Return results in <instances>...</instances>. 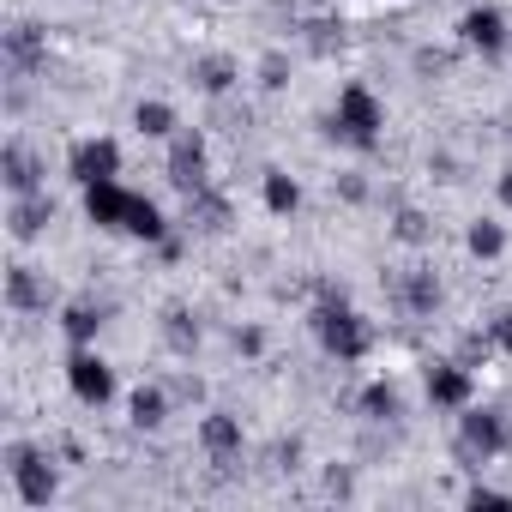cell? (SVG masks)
Masks as SVG:
<instances>
[{"label": "cell", "instance_id": "cell-1", "mask_svg": "<svg viewBox=\"0 0 512 512\" xmlns=\"http://www.w3.org/2000/svg\"><path fill=\"white\" fill-rule=\"evenodd\" d=\"M326 133L344 139L350 151H374L380 133H386V103H380L368 85H344V91H338V109H332V121H326Z\"/></svg>", "mask_w": 512, "mask_h": 512}, {"label": "cell", "instance_id": "cell-2", "mask_svg": "<svg viewBox=\"0 0 512 512\" xmlns=\"http://www.w3.org/2000/svg\"><path fill=\"white\" fill-rule=\"evenodd\" d=\"M314 338H320V344H326V356H338V362H362V356H368V344H374L368 320H362L338 290H326V296H320V308H314Z\"/></svg>", "mask_w": 512, "mask_h": 512}, {"label": "cell", "instance_id": "cell-3", "mask_svg": "<svg viewBox=\"0 0 512 512\" xmlns=\"http://www.w3.org/2000/svg\"><path fill=\"white\" fill-rule=\"evenodd\" d=\"M506 446H512L506 416H500V410H470V404H464V416H458V440H452V458H458L464 470H482V464H494Z\"/></svg>", "mask_w": 512, "mask_h": 512}, {"label": "cell", "instance_id": "cell-4", "mask_svg": "<svg viewBox=\"0 0 512 512\" xmlns=\"http://www.w3.org/2000/svg\"><path fill=\"white\" fill-rule=\"evenodd\" d=\"M7 476H13V488H19L25 506H49V500L61 494L55 458H49L43 446H31V440H13V446H7Z\"/></svg>", "mask_w": 512, "mask_h": 512}, {"label": "cell", "instance_id": "cell-5", "mask_svg": "<svg viewBox=\"0 0 512 512\" xmlns=\"http://www.w3.org/2000/svg\"><path fill=\"white\" fill-rule=\"evenodd\" d=\"M67 386H73L79 404H97V410L115 398V374H109V362H103L91 344H73V356H67Z\"/></svg>", "mask_w": 512, "mask_h": 512}, {"label": "cell", "instance_id": "cell-6", "mask_svg": "<svg viewBox=\"0 0 512 512\" xmlns=\"http://www.w3.org/2000/svg\"><path fill=\"white\" fill-rule=\"evenodd\" d=\"M67 175H73L79 187L115 181V175H121V145H115V139H79V145L67 151Z\"/></svg>", "mask_w": 512, "mask_h": 512}, {"label": "cell", "instance_id": "cell-7", "mask_svg": "<svg viewBox=\"0 0 512 512\" xmlns=\"http://www.w3.org/2000/svg\"><path fill=\"white\" fill-rule=\"evenodd\" d=\"M169 181L181 193H199L205 187V139L193 127H175V139H169Z\"/></svg>", "mask_w": 512, "mask_h": 512}, {"label": "cell", "instance_id": "cell-8", "mask_svg": "<svg viewBox=\"0 0 512 512\" xmlns=\"http://www.w3.org/2000/svg\"><path fill=\"white\" fill-rule=\"evenodd\" d=\"M458 37H464V49H482V55H500L506 49V13L500 7H470L464 19H458Z\"/></svg>", "mask_w": 512, "mask_h": 512}, {"label": "cell", "instance_id": "cell-9", "mask_svg": "<svg viewBox=\"0 0 512 512\" xmlns=\"http://www.w3.org/2000/svg\"><path fill=\"white\" fill-rule=\"evenodd\" d=\"M199 446H205L211 464H235V458H241V416L211 410V416L199 422Z\"/></svg>", "mask_w": 512, "mask_h": 512}, {"label": "cell", "instance_id": "cell-10", "mask_svg": "<svg viewBox=\"0 0 512 512\" xmlns=\"http://www.w3.org/2000/svg\"><path fill=\"white\" fill-rule=\"evenodd\" d=\"M127 211H133V193L121 181H97L85 187V217L103 223V229H127Z\"/></svg>", "mask_w": 512, "mask_h": 512}, {"label": "cell", "instance_id": "cell-11", "mask_svg": "<svg viewBox=\"0 0 512 512\" xmlns=\"http://www.w3.org/2000/svg\"><path fill=\"white\" fill-rule=\"evenodd\" d=\"M428 404L464 410V404H470V368H464V362H434V368H428Z\"/></svg>", "mask_w": 512, "mask_h": 512}, {"label": "cell", "instance_id": "cell-12", "mask_svg": "<svg viewBox=\"0 0 512 512\" xmlns=\"http://www.w3.org/2000/svg\"><path fill=\"white\" fill-rule=\"evenodd\" d=\"M7 223H13V241H31V235H43V223H55V199L43 187L37 193H13Z\"/></svg>", "mask_w": 512, "mask_h": 512}, {"label": "cell", "instance_id": "cell-13", "mask_svg": "<svg viewBox=\"0 0 512 512\" xmlns=\"http://www.w3.org/2000/svg\"><path fill=\"white\" fill-rule=\"evenodd\" d=\"M0 169H7V187H13V193H37V187H43V163H37L19 139L0 151Z\"/></svg>", "mask_w": 512, "mask_h": 512}, {"label": "cell", "instance_id": "cell-14", "mask_svg": "<svg viewBox=\"0 0 512 512\" xmlns=\"http://www.w3.org/2000/svg\"><path fill=\"white\" fill-rule=\"evenodd\" d=\"M235 79H241V67H235L229 55H199V61H193V85H199L205 97H223Z\"/></svg>", "mask_w": 512, "mask_h": 512}, {"label": "cell", "instance_id": "cell-15", "mask_svg": "<svg viewBox=\"0 0 512 512\" xmlns=\"http://www.w3.org/2000/svg\"><path fill=\"white\" fill-rule=\"evenodd\" d=\"M7 61H13V73H37V67H43V37H37V25H13V31H7Z\"/></svg>", "mask_w": 512, "mask_h": 512}, {"label": "cell", "instance_id": "cell-16", "mask_svg": "<svg viewBox=\"0 0 512 512\" xmlns=\"http://www.w3.org/2000/svg\"><path fill=\"white\" fill-rule=\"evenodd\" d=\"M266 211L272 217H290V211H302V181L296 175H284V169H266Z\"/></svg>", "mask_w": 512, "mask_h": 512}, {"label": "cell", "instance_id": "cell-17", "mask_svg": "<svg viewBox=\"0 0 512 512\" xmlns=\"http://www.w3.org/2000/svg\"><path fill=\"white\" fill-rule=\"evenodd\" d=\"M7 302H13L19 314H37V308H49V290L37 284L31 266H13V272H7Z\"/></svg>", "mask_w": 512, "mask_h": 512}, {"label": "cell", "instance_id": "cell-18", "mask_svg": "<svg viewBox=\"0 0 512 512\" xmlns=\"http://www.w3.org/2000/svg\"><path fill=\"white\" fill-rule=\"evenodd\" d=\"M133 127H139L145 139H175V127H181V121H175V109H169L163 97H145V103L133 109Z\"/></svg>", "mask_w": 512, "mask_h": 512}, {"label": "cell", "instance_id": "cell-19", "mask_svg": "<svg viewBox=\"0 0 512 512\" xmlns=\"http://www.w3.org/2000/svg\"><path fill=\"white\" fill-rule=\"evenodd\" d=\"M127 235H139V241H169V223H163V211H157L151 199H139V193H133V211H127Z\"/></svg>", "mask_w": 512, "mask_h": 512}, {"label": "cell", "instance_id": "cell-20", "mask_svg": "<svg viewBox=\"0 0 512 512\" xmlns=\"http://www.w3.org/2000/svg\"><path fill=\"white\" fill-rule=\"evenodd\" d=\"M193 223H199L205 235H217V229L229 223V211H223V199H211L205 187H199V193H187V229H193Z\"/></svg>", "mask_w": 512, "mask_h": 512}, {"label": "cell", "instance_id": "cell-21", "mask_svg": "<svg viewBox=\"0 0 512 512\" xmlns=\"http://www.w3.org/2000/svg\"><path fill=\"white\" fill-rule=\"evenodd\" d=\"M404 308L410 314H434L440 308V278L434 272H410L404 278Z\"/></svg>", "mask_w": 512, "mask_h": 512}, {"label": "cell", "instance_id": "cell-22", "mask_svg": "<svg viewBox=\"0 0 512 512\" xmlns=\"http://www.w3.org/2000/svg\"><path fill=\"white\" fill-rule=\"evenodd\" d=\"M464 247L476 253V260H500V253H506V229H500V223H482V217H476V223L464 229Z\"/></svg>", "mask_w": 512, "mask_h": 512}, {"label": "cell", "instance_id": "cell-23", "mask_svg": "<svg viewBox=\"0 0 512 512\" xmlns=\"http://www.w3.org/2000/svg\"><path fill=\"white\" fill-rule=\"evenodd\" d=\"M163 416H169V398L157 386H139L133 392V428H163Z\"/></svg>", "mask_w": 512, "mask_h": 512}, {"label": "cell", "instance_id": "cell-24", "mask_svg": "<svg viewBox=\"0 0 512 512\" xmlns=\"http://www.w3.org/2000/svg\"><path fill=\"white\" fill-rule=\"evenodd\" d=\"M61 326H67V338H73V344H91V338H97V326H103V314H97L91 302H73V308L61 314Z\"/></svg>", "mask_w": 512, "mask_h": 512}, {"label": "cell", "instance_id": "cell-25", "mask_svg": "<svg viewBox=\"0 0 512 512\" xmlns=\"http://www.w3.org/2000/svg\"><path fill=\"white\" fill-rule=\"evenodd\" d=\"M362 410H368L374 422H392V416H398V392H392L386 380H374V386L362 392Z\"/></svg>", "mask_w": 512, "mask_h": 512}, {"label": "cell", "instance_id": "cell-26", "mask_svg": "<svg viewBox=\"0 0 512 512\" xmlns=\"http://www.w3.org/2000/svg\"><path fill=\"white\" fill-rule=\"evenodd\" d=\"M392 235H398V241H410V247H422L434 229H428V217H422V211H410V205H404V211L392 217Z\"/></svg>", "mask_w": 512, "mask_h": 512}, {"label": "cell", "instance_id": "cell-27", "mask_svg": "<svg viewBox=\"0 0 512 512\" xmlns=\"http://www.w3.org/2000/svg\"><path fill=\"white\" fill-rule=\"evenodd\" d=\"M169 344H175V350H193V344H199V326H187L181 308H169Z\"/></svg>", "mask_w": 512, "mask_h": 512}, {"label": "cell", "instance_id": "cell-28", "mask_svg": "<svg viewBox=\"0 0 512 512\" xmlns=\"http://www.w3.org/2000/svg\"><path fill=\"white\" fill-rule=\"evenodd\" d=\"M488 338H494V350H506V356H512V308H500V314L488 320Z\"/></svg>", "mask_w": 512, "mask_h": 512}, {"label": "cell", "instance_id": "cell-29", "mask_svg": "<svg viewBox=\"0 0 512 512\" xmlns=\"http://www.w3.org/2000/svg\"><path fill=\"white\" fill-rule=\"evenodd\" d=\"M464 500H470V506H512V494H500V488H488V482H476Z\"/></svg>", "mask_w": 512, "mask_h": 512}, {"label": "cell", "instance_id": "cell-30", "mask_svg": "<svg viewBox=\"0 0 512 512\" xmlns=\"http://www.w3.org/2000/svg\"><path fill=\"white\" fill-rule=\"evenodd\" d=\"M260 73H266V85L278 91V85H284V55H266V67H260Z\"/></svg>", "mask_w": 512, "mask_h": 512}, {"label": "cell", "instance_id": "cell-31", "mask_svg": "<svg viewBox=\"0 0 512 512\" xmlns=\"http://www.w3.org/2000/svg\"><path fill=\"white\" fill-rule=\"evenodd\" d=\"M500 205H506V211H512V169H506V175H500Z\"/></svg>", "mask_w": 512, "mask_h": 512}]
</instances>
